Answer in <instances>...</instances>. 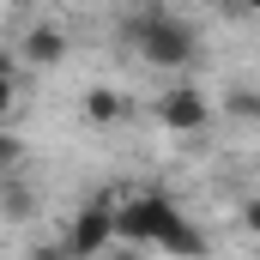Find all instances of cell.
I'll return each instance as SVG.
<instances>
[{"instance_id": "7", "label": "cell", "mask_w": 260, "mask_h": 260, "mask_svg": "<svg viewBox=\"0 0 260 260\" xmlns=\"http://www.w3.org/2000/svg\"><path fill=\"white\" fill-rule=\"evenodd\" d=\"M224 109H230L236 121H260V91H248V85H236V91L224 97Z\"/></svg>"}, {"instance_id": "3", "label": "cell", "mask_w": 260, "mask_h": 260, "mask_svg": "<svg viewBox=\"0 0 260 260\" xmlns=\"http://www.w3.org/2000/svg\"><path fill=\"white\" fill-rule=\"evenodd\" d=\"M121 242V206H115V188H97V194L79 206V218L67 224V254L73 260H97Z\"/></svg>"}, {"instance_id": "2", "label": "cell", "mask_w": 260, "mask_h": 260, "mask_svg": "<svg viewBox=\"0 0 260 260\" xmlns=\"http://www.w3.org/2000/svg\"><path fill=\"white\" fill-rule=\"evenodd\" d=\"M127 43L145 55V67H194L200 55V30L188 18H176L170 6H145L127 18Z\"/></svg>"}, {"instance_id": "13", "label": "cell", "mask_w": 260, "mask_h": 260, "mask_svg": "<svg viewBox=\"0 0 260 260\" xmlns=\"http://www.w3.org/2000/svg\"><path fill=\"white\" fill-rule=\"evenodd\" d=\"M61 260H73V254H61Z\"/></svg>"}, {"instance_id": "8", "label": "cell", "mask_w": 260, "mask_h": 260, "mask_svg": "<svg viewBox=\"0 0 260 260\" xmlns=\"http://www.w3.org/2000/svg\"><path fill=\"white\" fill-rule=\"evenodd\" d=\"M6 218H30V188L18 176H6Z\"/></svg>"}, {"instance_id": "5", "label": "cell", "mask_w": 260, "mask_h": 260, "mask_svg": "<svg viewBox=\"0 0 260 260\" xmlns=\"http://www.w3.org/2000/svg\"><path fill=\"white\" fill-rule=\"evenodd\" d=\"M18 61H30V67H61V61H67V30H61V24H30L24 43H18Z\"/></svg>"}, {"instance_id": "10", "label": "cell", "mask_w": 260, "mask_h": 260, "mask_svg": "<svg viewBox=\"0 0 260 260\" xmlns=\"http://www.w3.org/2000/svg\"><path fill=\"white\" fill-rule=\"evenodd\" d=\"M97 260H145V248H139V242H115L109 254H97Z\"/></svg>"}, {"instance_id": "11", "label": "cell", "mask_w": 260, "mask_h": 260, "mask_svg": "<svg viewBox=\"0 0 260 260\" xmlns=\"http://www.w3.org/2000/svg\"><path fill=\"white\" fill-rule=\"evenodd\" d=\"M242 6H248V12H260V0H242Z\"/></svg>"}, {"instance_id": "4", "label": "cell", "mask_w": 260, "mask_h": 260, "mask_svg": "<svg viewBox=\"0 0 260 260\" xmlns=\"http://www.w3.org/2000/svg\"><path fill=\"white\" fill-rule=\"evenodd\" d=\"M157 121L170 133H206V121H212V103L200 97L194 85H170L164 97H157Z\"/></svg>"}, {"instance_id": "12", "label": "cell", "mask_w": 260, "mask_h": 260, "mask_svg": "<svg viewBox=\"0 0 260 260\" xmlns=\"http://www.w3.org/2000/svg\"><path fill=\"white\" fill-rule=\"evenodd\" d=\"M151 6H164V0H151Z\"/></svg>"}, {"instance_id": "1", "label": "cell", "mask_w": 260, "mask_h": 260, "mask_svg": "<svg viewBox=\"0 0 260 260\" xmlns=\"http://www.w3.org/2000/svg\"><path fill=\"white\" fill-rule=\"evenodd\" d=\"M121 242H139V248H170V254L182 260H200L212 242H206V230H194L182 212H176V200L164 194V188H145V194L121 200Z\"/></svg>"}, {"instance_id": "9", "label": "cell", "mask_w": 260, "mask_h": 260, "mask_svg": "<svg viewBox=\"0 0 260 260\" xmlns=\"http://www.w3.org/2000/svg\"><path fill=\"white\" fill-rule=\"evenodd\" d=\"M242 230L260 236V194H248V206H242Z\"/></svg>"}, {"instance_id": "6", "label": "cell", "mask_w": 260, "mask_h": 260, "mask_svg": "<svg viewBox=\"0 0 260 260\" xmlns=\"http://www.w3.org/2000/svg\"><path fill=\"white\" fill-rule=\"evenodd\" d=\"M121 115H127V97H121V91H109V85L85 91V121H97V127H115Z\"/></svg>"}]
</instances>
